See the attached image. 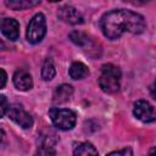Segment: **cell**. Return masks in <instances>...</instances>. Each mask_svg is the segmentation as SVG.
Returning a JSON list of instances; mask_svg holds the SVG:
<instances>
[{
    "instance_id": "d6986e66",
    "label": "cell",
    "mask_w": 156,
    "mask_h": 156,
    "mask_svg": "<svg viewBox=\"0 0 156 156\" xmlns=\"http://www.w3.org/2000/svg\"><path fill=\"white\" fill-rule=\"evenodd\" d=\"M150 91H151L152 98L156 100V79H155V82L152 83V85H151V88H150Z\"/></svg>"
},
{
    "instance_id": "44dd1931",
    "label": "cell",
    "mask_w": 156,
    "mask_h": 156,
    "mask_svg": "<svg viewBox=\"0 0 156 156\" xmlns=\"http://www.w3.org/2000/svg\"><path fill=\"white\" fill-rule=\"evenodd\" d=\"M149 156H156V147H152L149 152Z\"/></svg>"
},
{
    "instance_id": "30bf717a",
    "label": "cell",
    "mask_w": 156,
    "mask_h": 156,
    "mask_svg": "<svg viewBox=\"0 0 156 156\" xmlns=\"http://www.w3.org/2000/svg\"><path fill=\"white\" fill-rule=\"evenodd\" d=\"M73 94V88L68 84L58 85L54 91V102L55 104H63L71 99Z\"/></svg>"
},
{
    "instance_id": "5bb4252c",
    "label": "cell",
    "mask_w": 156,
    "mask_h": 156,
    "mask_svg": "<svg viewBox=\"0 0 156 156\" xmlns=\"http://www.w3.org/2000/svg\"><path fill=\"white\" fill-rule=\"evenodd\" d=\"M69 39H71L74 44L79 45V46H82V48H85V46L89 44V41H90V39H89V37H88L87 34H84V33H82V32H78V30L72 32V33L69 34Z\"/></svg>"
},
{
    "instance_id": "2e32d148",
    "label": "cell",
    "mask_w": 156,
    "mask_h": 156,
    "mask_svg": "<svg viewBox=\"0 0 156 156\" xmlns=\"http://www.w3.org/2000/svg\"><path fill=\"white\" fill-rule=\"evenodd\" d=\"M34 156H56L55 150L50 145H40Z\"/></svg>"
},
{
    "instance_id": "5b68a950",
    "label": "cell",
    "mask_w": 156,
    "mask_h": 156,
    "mask_svg": "<svg viewBox=\"0 0 156 156\" xmlns=\"http://www.w3.org/2000/svg\"><path fill=\"white\" fill-rule=\"evenodd\" d=\"M7 116L15 123H17L20 127H22L24 129H28V128H30L33 126L32 116L22 107V105H18V104L10 105L9 110H7Z\"/></svg>"
},
{
    "instance_id": "52a82bcc",
    "label": "cell",
    "mask_w": 156,
    "mask_h": 156,
    "mask_svg": "<svg viewBox=\"0 0 156 156\" xmlns=\"http://www.w3.org/2000/svg\"><path fill=\"white\" fill-rule=\"evenodd\" d=\"M57 16L61 21H63L66 23H69V24H80V23H83L82 13L76 7L69 6V5L60 7L58 12H57Z\"/></svg>"
},
{
    "instance_id": "3957f363",
    "label": "cell",
    "mask_w": 156,
    "mask_h": 156,
    "mask_svg": "<svg viewBox=\"0 0 156 156\" xmlns=\"http://www.w3.org/2000/svg\"><path fill=\"white\" fill-rule=\"evenodd\" d=\"M52 124L61 130H69L76 126V113L68 108H51L49 111Z\"/></svg>"
},
{
    "instance_id": "7a4b0ae2",
    "label": "cell",
    "mask_w": 156,
    "mask_h": 156,
    "mask_svg": "<svg viewBox=\"0 0 156 156\" xmlns=\"http://www.w3.org/2000/svg\"><path fill=\"white\" fill-rule=\"evenodd\" d=\"M121 71L117 66L112 63H106L101 67L100 77H99V85L100 88L108 94L116 93L119 89L121 82Z\"/></svg>"
},
{
    "instance_id": "ffe728a7",
    "label": "cell",
    "mask_w": 156,
    "mask_h": 156,
    "mask_svg": "<svg viewBox=\"0 0 156 156\" xmlns=\"http://www.w3.org/2000/svg\"><path fill=\"white\" fill-rule=\"evenodd\" d=\"M1 74H2V83H1V88H4L5 87V84H6V78H7V76H6V72L1 68Z\"/></svg>"
},
{
    "instance_id": "6da1fadb",
    "label": "cell",
    "mask_w": 156,
    "mask_h": 156,
    "mask_svg": "<svg viewBox=\"0 0 156 156\" xmlns=\"http://www.w3.org/2000/svg\"><path fill=\"white\" fill-rule=\"evenodd\" d=\"M100 27L106 38L116 40L126 32L132 34L143 33L146 28V23L141 15L119 9L106 12L100 20Z\"/></svg>"
},
{
    "instance_id": "ba28073f",
    "label": "cell",
    "mask_w": 156,
    "mask_h": 156,
    "mask_svg": "<svg viewBox=\"0 0 156 156\" xmlns=\"http://www.w3.org/2000/svg\"><path fill=\"white\" fill-rule=\"evenodd\" d=\"M1 33L10 40H17L20 37V24L13 18H4L1 21Z\"/></svg>"
},
{
    "instance_id": "e0dca14e",
    "label": "cell",
    "mask_w": 156,
    "mask_h": 156,
    "mask_svg": "<svg viewBox=\"0 0 156 156\" xmlns=\"http://www.w3.org/2000/svg\"><path fill=\"white\" fill-rule=\"evenodd\" d=\"M107 156H133V152H132L130 147H126V149H122V150H118V151L110 152Z\"/></svg>"
},
{
    "instance_id": "8fae6325",
    "label": "cell",
    "mask_w": 156,
    "mask_h": 156,
    "mask_svg": "<svg viewBox=\"0 0 156 156\" xmlns=\"http://www.w3.org/2000/svg\"><path fill=\"white\" fill-rule=\"evenodd\" d=\"M73 156H99L98 150L93 146V144L84 141L74 145Z\"/></svg>"
},
{
    "instance_id": "ac0fdd59",
    "label": "cell",
    "mask_w": 156,
    "mask_h": 156,
    "mask_svg": "<svg viewBox=\"0 0 156 156\" xmlns=\"http://www.w3.org/2000/svg\"><path fill=\"white\" fill-rule=\"evenodd\" d=\"M0 100H1V116H5L7 113V110H9V106L7 105V101H6V98L4 95L0 96Z\"/></svg>"
},
{
    "instance_id": "4fadbf2b",
    "label": "cell",
    "mask_w": 156,
    "mask_h": 156,
    "mask_svg": "<svg viewBox=\"0 0 156 156\" xmlns=\"http://www.w3.org/2000/svg\"><path fill=\"white\" fill-rule=\"evenodd\" d=\"M55 66H54V62L51 58H46L44 61V65H43V68H41V77L44 80H51L54 77H55Z\"/></svg>"
},
{
    "instance_id": "9c48e42d",
    "label": "cell",
    "mask_w": 156,
    "mask_h": 156,
    "mask_svg": "<svg viewBox=\"0 0 156 156\" xmlns=\"http://www.w3.org/2000/svg\"><path fill=\"white\" fill-rule=\"evenodd\" d=\"M13 84L18 90L26 91L33 88V79L24 69H17L13 74Z\"/></svg>"
},
{
    "instance_id": "7c38bea8",
    "label": "cell",
    "mask_w": 156,
    "mask_h": 156,
    "mask_svg": "<svg viewBox=\"0 0 156 156\" xmlns=\"http://www.w3.org/2000/svg\"><path fill=\"white\" fill-rule=\"evenodd\" d=\"M88 74L89 69L83 62H73L69 67V76L72 79H83Z\"/></svg>"
},
{
    "instance_id": "277c9868",
    "label": "cell",
    "mask_w": 156,
    "mask_h": 156,
    "mask_svg": "<svg viewBox=\"0 0 156 156\" xmlns=\"http://www.w3.org/2000/svg\"><path fill=\"white\" fill-rule=\"evenodd\" d=\"M46 33V21L45 16L43 13H37L33 16V18L29 21V24L27 27V40L32 44H38L43 40Z\"/></svg>"
},
{
    "instance_id": "9a60e30c",
    "label": "cell",
    "mask_w": 156,
    "mask_h": 156,
    "mask_svg": "<svg viewBox=\"0 0 156 156\" xmlns=\"http://www.w3.org/2000/svg\"><path fill=\"white\" fill-rule=\"evenodd\" d=\"M5 4L6 6L13 10H24L40 4V1H5Z\"/></svg>"
},
{
    "instance_id": "8992f818",
    "label": "cell",
    "mask_w": 156,
    "mask_h": 156,
    "mask_svg": "<svg viewBox=\"0 0 156 156\" xmlns=\"http://www.w3.org/2000/svg\"><path fill=\"white\" fill-rule=\"evenodd\" d=\"M133 113L138 119H140L141 122H145V123L156 121V111L145 100H138L134 104Z\"/></svg>"
}]
</instances>
